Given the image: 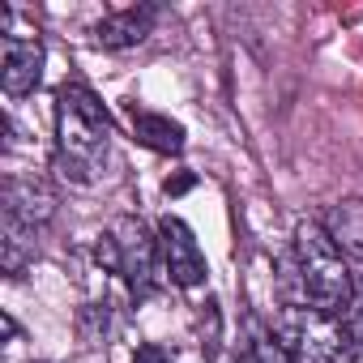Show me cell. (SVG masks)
<instances>
[{"mask_svg":"<svg viewBox=\"0 0 363 363\" xmlns=\"http://www.w3.org/2000/svg\"><path fill=\"white\" fill-rule=\"evenodd\" d=\"M133 137L154 154H179L184 150V124H175L171 116H158V111H137L133 107Z\"/></svg>","mask_w":363,"mask_h":363,"instance_id":"10","label":"cell"},{"mask_svg":"<svg viewBox=\"0 0 363 363\" xmlns=\"http://www.w3.org/2000/svg\"><path fill=\"white\" fill-rule=\"evenodd\" d=\"M39 82H43V43L5 35L0 39V86H5V94L26 99L39 90Z\"/></svg>","mask_w":363,"mask_h":363,"instance_id":"6","label":"cell"},{"mask_svg":"<svg viewBox=\"0 0 363 363\" xmlns=\"http://www.w3.org/2000/svg\"><path fill=\"white\" fill-rule=\"evenodd\" d=\"M274 333L286 342L295 363H350L359 350L342 333L337 316H320L308 303H286L274 316Z\"/></svg>","mask_w":363,"mask_h":363,"instance_id":"4","label":"cell"},{"mask_svg":"<svg viewBox=\"0 0 363 363\" xmlns=\"http://www.w3.org/2000/svg\"><path fill=\"white\" fill-rule=\"evenodd\" d=\"M154 22H158V9H154V5L116 9V13H107V18L94 26V43L107 48V52H128V48H137V43L150 39Z\"/></svg>","mask_w":363,"mask_h":363,"instance_id":"8","label":"cell"},{"mask_svg":"<svg viewBox=\"0 0 363 363\" xmlns=\"http://www.w3.org/2000/svg\"><path fill=\"white\" fill-rule=\"evenodd\" d=\"M133 363H171V354H167L162 346H154V342H145V346H137V354H133Z\"/></svg>","mask_w":363,"mask_h":363,"instance_id":"14","label":"cell"},{"mask_svg":"<svg viewBox=\"0 0 363 363\" xmlns=\"http://www.w3.org/2000/svg\"><path fill=\"white\" fill-rule=\"evenodd\" d=\"M0 214L39 231L56 214V193H52L48 179H39V175H9L5 193H0Z\"/></svg>","mask_w":363,"mask_h":363,"instance_id":"7","label":"cell"},{"mask_svg":"<svg viewBox=\"0 0 363 363\" xmlns=\"http://www.w3.org/2000/svg\"><path fill=\"white\" fill-rule=\"evenodd\" d=\"M235 354H240V363H295V354L286 350V342L265 320H248L244 325V337H240Z\"/></svg>","mask_w":363,"mask_h":363,"instance_id":"12","label":"cell"},{"mask_svg":"<svg viewBox=\"0 0 363 363\" xmlns=\"http://www.w3.org/2000/svg\"><path fill=\"white\" fill-rule=\"evenodd\" d=\"M320 227L329 231V240H333L346 257L363 261V197H350V201L329 206Z\"/></svg>","mask_w":363,"mask_h":363,"instance_id":"9","label":"cell"},{"mask_svg":"<svg viewBox=\"0 0 363 363\" xmlns=\"http://www.w3.org/2000/svg\"><path fill=\"white\" fill-rule=\"evenodd\" d=\"M337 325H342V333L350 337V346L363 350V282H354V295H350V303L337 312Z\"/></svg>","mask_w":363,"mask_h":363,"instance_id":"13","label":"cell"},{"mask_svg":"<svg viewBox=\"0 0 363 363\" xmlns=\"http://www.w3.org/2000/svg\"><path fill=\"white\" fill-rule=\"evenodd\" d=\"M111 145V116L90 86L65 82L56 90V167L65 179L90 184Z\"/></svg>","mask_w":363,"mask_h":363,"instance_id":"1","label":"cell"},{"mask_svg":"<svg viewBox=\"0 0 363 363\" xmlns=\"http://www.w3.org/2000/svg\"><path fill=\"white\" fill-rule=\"evenodd\" d=\"M291 274L299 282V303L316 308L320 316H337L354 295V278L342 261V248L329 240V231L320 223H299L295 227Z\"/></svg>","mask_w":363,"mask_h":363,"instance_id":"2","label":"cell"},{"mask_svg":"<svg viewBox=\"0 0 363 363\" xmlns=\"http://www.w3.org/2000/svg\"><path fill=\"white\" fill-rule=\"evenodd\" d=\"M158 261H162L167 282H171V286H184V291L201 286L206 274H210L206 252H201L193 227H189L184 218H175V214H167V218L158 223Z\"/></svg>","mask_w":363,"mask_h":363,"instance_id":"5","label":"cell"},{"mask_svg":"<svg viewBox=\"0 0 363 363\" xmlns=\"http://www.w3.org/2000/svg\"><path fill=\"white\" fill-rule=\"evenodd\" d=\"M94 261L107 274H120L133 291V299H150L158 291V240L150 235V227L141 218H116L99 244H94Z\"/></svg>","mask_w":363,"mask_h":363,"instance_id":"3","label":"cell"},{"mask_svg":"<svg viewBox=\"0 0 363 363\" xmlns=\"http://www.w3.org/2000/svg\"><path fill=\"white\" fill-rule=\"evenodd\" d=\"M35 252H39V231L35 227H22L13 218L0 223V265H5L9 278H22L30 269Z\"/></svg>","mask_w":363,"mask_h":363,"instance_id":"11","label":"cell"}]
</instances>
